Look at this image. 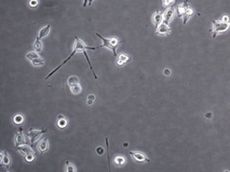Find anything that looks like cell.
Returning <instances> with one entry per match:
<instances>
[{"mask_svg": "<svg viewBox=\"0 0 230 172\" xmlns=\"http://www.w3.org/2000/svg\"><path fill=\"white\" fill-rule=\"evenodd\" d=\"M98 48H100V46H99V47H90V46H86V45L85 44V43H83V42L82 41V40L78 38V36H75V44H74V49H73V52L71 53V55H70V56H69V57L66 58V59H65V60H64V61H63V63H61V65H59V66H58L56 69H54V70H53L52 72H51L48 76H46V78H45V79H49L50 76H53V75H54L55 73H56L57 71H59L60 69L61 68V66H63V65H64L65 63H67V62L71 59V58L73 57V56H74V55H75L76 53H78V52H82V53H83V52H85V50H87V49H89V50H96V49H98Z\"/></svg>", "mask_w": 230, "mask_h": 172, "instance_id": "1", "label": "cell"}, {"mask_svg": "<svg viewBox=\"0 0 230 172\" xmlns=\"http://www.w3.org/2000/svg\"><path fill=\"white\" fill-rule=\"evenodd\" d=\"M96 35L98 38H100L103 41V45L100 47H105V48L110 49L113 52V56L116 57L117 56V48L119 45V39L117 38H105L104 36H102L99 33H96Z\"/></svg>", "mask_w": 230, "mask_h": 172, "instance_id": "2", "label": "cell"}, {"mask_svg": "<svg viewBox=\"0 0 230 172\" xmlns=\"http://www.w3.org/2000/svg\"><path fill=\"white\" fill-rule=\"evenodd\" d=\"M212 25L213 29L211 32L213 33V38H215L219 33L227 31V29L230 27V22H225L224 20H212Z\"/></svg>", "mask_w": 230, "mask_h": 172, "instance_id": "3", "label": "cell"}, {"mask_svg": "<svg viewBox=\"0 0 230 172\" xmlns=\"http://www.w3.org/2000/svg\"><path fill=\"white\" fill-rule=\"evenodd\" d=\"M67 83L69 85V88H70V90H71V92L74 95H78V94L81 93L82 86H81V84H80L79 79L77 78V76H70Z\"/></svg>", "mask_w": 230, "mask_h": 172, "instance_id": "4", "label": "cell"}, {"mask_svg": "<svg viewBox=\"0 0 230 172\" xmlns=\"http://www.w3.org/2000/svg\"><path fill=\"white\" fill-rule=\"evenodd\" d=\"M130 156L132 157V159L135 161V162L137 163H150L151 161H150L149 158H147L146 157V155H144L142 152H139V151H130Z\"/></svg>", "mask_w": 230, "mask_h": 172, "instance_id": "5", "label": "cell"}, {"mask_svg": "<svg viewBox=\"0 0 230 172\" xmlns=\"http://www.w3.org/2000/svg\"><path fill=\"white\" fill-rule=\"evenodd\" d=\"M46 130L45 129H41V130H36V129H30L28 132V136L30 138L31 144H33L36 141H38L39 137L41 136L43 133H45Z\"/></svg>", "mask_w": 230, "mask_h": 172, "instance_id": "6", "label": "cell"}, {"mask_svg": "<svg viewBox=\"0 0 230 172\" xmlns=\"http://www.w3.org/2000/svg\"><path fill=\"white\" fill-rule=\"evenodd\" d=\"M174 9L172 8V7H169L165 12H164V13H163V23H165V24H169V22L171 21V19L173 18V16H174Z\"/></svg>", "mask_w": 230, "mask_h": 172, "instance_id": "7", "label": "cell"}, {"mask_svg": "<svg viewBox=\"0 0 230 172\" xmlns=\"http://www.w3.org/2000/svg\"><path fill=\"white\" fill-rule=\"evenodd\" d=\"M171 29L165 23H161L159 26L156 28V34L157 35H169Z\"/></svg>", "mask_w": 230, "mask_h": 172, "instance_id": "8", "label": "cell"}, {"mask_svg": "<svg viewBox=\"0 0 230 172\" xmlns=\"http://www.w3.org/2000/svg\"><path fill=\"white\" fill-rule=\"evenodd\" d=\"M16 149L19 151L21 154H22L23 156H26L28 154H30V153H33L34 152V150H33L30 146L29 145H26V144H21V145H18L16 146Z\"/></svg>", "mask_w": 230, "mask_h": 172, "instance_id": "9", "label": "cell"}, {"mask_svg": "<svg viewBox=\"0 0 230 172\" xmlns=\"http://www.w3.org/2000/svg\"><path fill=\"white\" fill-rule=\"evenodd\" d=\"M25 144V138L23 135V130L22 128H19L18 129V132L16 135V146L21 145Z\"/></svg>", "mask_w": 230, "mask_h": 172, "instance_id": "10", "label": "cell"}, {"mask_svg": "<svg viewBox=\"0 0 230 172\" xmlns=\"http://www.w3.org/2000/svg\"><path fill=\"white\" fill-rule=\"evenodd\" d=\"M49 144H48V138H43L42 140L39 142V144L38 146V149L39 150L41 153H44L48 150Z\"/></svg>", "mask_w": 230, "mask_h": 172, "instance_id": "11", "label": "cell"}, {"mask_svg": "<svg viewBox=\"0 0 230 172\" xmlns=\"http://www.w3.org/2000/svg\"><path fill=\"white\" fill-rule=\"evenodd\" d=\"M189 8L188 6V0H186V1L184 3H182V4L178 5L177 8V16L179 17H182L183 16L184 13L186 12V10H187Z\"/></svg>", "mask_w": 230, "mask_h": 172, "instance_id": "12", "label": "cell"}, {"mask_svg": "<svg viewBox=\"0 0 230 172\" xmlns=\"http://www.w3.org/2000/svg\"><path fill=\"white\" fill-rule=\"evenodd\" d=\"M153 23L155 25V28H157L161 23H163V13H159L158 11H156L155 13L153 14Z\"/></svg>", "mask_w": 230, "mask_h": 172, "instance_id": "13", "label": "cell"}, {"mask_svg": "<svg viewBox=\"0 0 230 172\" xmlns=\"http://www.w3.org/2000/svg\"><path fill=\"white\" fill-rule=\"evenodd\" d=\"M67 125V120L65 119L63 115H59L58 116V120H57V126L60 129H63V128Z\"/></svg>", "mask_w": 230, "mask_h": 172, "instance_id": "14", "label": "cell"}, {"mask_svg": "<svg viewBox=\"0 0 230 172\" xmlns=\"http://www.w3.org/2000/svg\"><path fill=\"white\" fill-rule=\"evenodd\" d=\"M50 29H51V25H50V24L46 25L45 27H43V28L41 29V30L39 31V34H38V38H36V39H39V40H41V38H45V36L49 34Z\"/></svg>", "mask_w": 230, "mask_h": 172, "instance_id": "15", "label": "cell"}, {"mask_svg": "<svg viewBox=\"0 0 230 172\" xmlns=\"http://www.w3.org/2000/svg\"><path fill=\"white\" fill-rule=\"evenodd\" d=\"M11 163V159L9 155L7 154L5 151H2L1 153V164L5 166H9V164Z\"/></svg>", "mask_w": 230, "mask_h": 172, "instance_id": "16", "label": "cell"}, {"mask_svg": "<svg viewBox=\"0 0 230 172\" xmlns=\"http://www.w3.org/2000/svg\"><path fill=\"white\" fill-rule=\"evenodd\" d=\"M130 59V57L127 56V55L126 54H121L118 57V60H117V65H119V66H121V65H124L126 64L127 61H129Z\"/></svg>", "mask_w": 230, "mask_h": 172, "instance_id": "17", "label": "cell"}, {"mask_svg": "<svg viewBox=\"0 0 230 172\" xmlns=\"http://www.w3.org/2000/svg\"><path fill=\"white\" fill-rule=\"evenodd\" d=\"M193 13H194V11L192 10V8H189L186 10V12L184 13V14H183V24L185 25L186 23H187V21L189 20V18L190 17H192V16H193Z\"/></svg>", "mask_w": 230, "mask_h": 172, "instance_id": "18", "label": "cell"}, {"mask_svg": "<svg viewBox=\"0 0 230 172\" xmlns=\"http://www.w3.org/2000/svg\"><path fill=\"white\" fill-rule=\"evenodd\" d=\"M13 122L14 124H21L24 122V117L21 114H16L13 119Z\"/></svg>", "mask_w": 230, "mask_h": 172, "instance_id": "19", "label": "cell"}, {"mask_svg": "<svg viewBox=\"0 0 230 172\" xmlns=\"http://www.w3.org/2000/svg\"><path fill=\"white\" fill-rule=\"evenodd\" d=\"M32 64L34 66H42L44 64V59L41 57H38V58H35V59L32 60Z\"/></svg>", "mask_w": 230, "mask_h": 172, "instance_id": "20", "label": "cell"}, {"mask_svg": "<svg viewBox=\"0 0 230 172\" xmlns=\"http://www.w3.org/2000/svg\"><path fill=\"white\" fill-rule=\"evenodd\" d=\"M34 47H35V49H36V51L38 53H41V51H42V43H41V41L39 39H36V41H35V44H34Z\"/></svg>", "mask_w": 230, "mask_h": 172, "instance_id": "21", "label": "cell"}, {"mask_svg": "<svg viewBox=\"0 0 230 172\" xmlns=\"http://www.w3.org/2000/svg\"><path fill=\"white\" fill-rule=\"evenodd\" d=\"M26 57L28 58L29 60H33V59H35V58H38V57H39V55L38 54V52H30V53H28L27 55H26Z\"/></svg>", "mask_w": 230, "mask_h": 172, "instance_id": "22", "label": "cell"}, {"mask_svg": "<svg viewBox=\"0 0 230 172\" xmlns=\"http://www.w3.org/2000/svg\"><path fill=\"white\" fill-rule=\"evenodd\" d=\"M126 160L124 157H121V156H118L116 157V158H114V164H117V166H123L124 164H125Z\"/></svg>", "mask_w": 230, "mask_h": 172, "instance_id": "23", "label": "cell"}, {"mask_svg": "<svg viewBox=\"0 0 230 172\" xmlns=\"http://www.w3.org/2000/svg\"><path fill=\"white\" fill-rule=\"evenodd\" d=\"M24 158H25V161L26 162H28V163H32V162H34L35 161V152H33V153H30V154H28V155H26V156H24Z\"/></svg>", "mask_w": 230, "mask_h": 172, "instance_id": "24", "label": "cell"}, {"mask_svg": "<svg viewBox=\"0 0 230 172\" xmlns=\"http://www.w3.org/2000/svg\"><path fill=\"white\" fill-rule=\"evenodd\" d=\"M65 171H67V172H76L77 169H76V167L73 166V164H71L67 161V162H66V169H65Z\"/></svg>", "mask_w": 230, "mask_h": 172, "instance_id": "25", "label": "cell"}, {"mask_svg": "<svg viewBox=\"0 0 230 172\" xmlns=\"http://www.w3.org/2000/svg\"><path fill=\"white\" fill-rule=\"evenodd\" d=\"M174 3V0H162V5L165 8H169Z\"/></svg>", "mask_w": 230, "mask_h": 172, "instance_id": "26", "label": "cell"}, {"mask_svg": "<svg viewBox=\"0 0 230 172\" xmlns=\"http://www.w3.org/2000/svg\"><path fill=\"white\" fill-rule=\"evenodd\" d=\"M105 144H107V148H108V166H109V168H110V163H109V160H110V157H109V154H108L109 146H108V138H105Z\"/></svg>", "mask_w": 230, "mask_h": 172, "instance_id": "27", "label": "cell"}, {"mask_svg": "<svg viewBox=\"0 0 230 172\" xmlns=\"http://www.w3.org/2000/svg\"><path fill=\"white\" fill-rule=\"evenodd\" d=\"M38 4V0H31V1H30V5H31L32 7H36Z\"/></svg>", "mask_w": 230, "mask_h": 172, "instance_id": "28", "label": "cell"}, {"mask_svg": "<svg viewBox=\"0 0 230 172\" xmlns=\"http://www.w3.org/2000/svg\"><path fill=\"white\" fill-rule=\"evenodd\" d=\"M96 151H97V154L102 155V154H103V153H104V149L102 148V147H97Z\"/></svg>", "mask_w": 230, "mask_h": 172, "instance_id": "29", "label": "cell"}, {"mask_svg": "<svg viewBox=\"0 0 230 172\" xmlns=\"http://www.w3.org/2000/svg\"><path fill=\"white\" fill-rule=\"evenodd\" d=\"M87 100H90V101H93L95 100V96L94 95H88V97H87Z\"/></svg>", "mask_w": 230, "mask_h": 172, "instance_id": "30", "label": "cell"}, {"mask_svg": "<svg viewBox=\"0 0 230 172\" xmlns=\"http://www.w3.org/2000/svg\"><path fill=\"white\" fill-rule=\"evenodd\" d=\"M222 20H224V21H225V22H230V21H229V18H228V16H224V18H222Z\"/></svg>", "mask_w": 230, "mask_h": 172, "instance_id": "31", "label": "cell"}, {"mask_svg": "<svg viewBox=\"0 0 230 172\" xmlns=\"http://www.w3.org/2000/svg\"><path fill=\"white\" fill-rule=\"evenodd\" d=\"M88 2H89V0H85V2H83V8H85V7L87 6V4H88Z\"/></svg>", "mask_w": 230, "mask_h": 172, "instance_id": "32", "label": "cell"}, {"mask_svg": "<svg viewBox=\"0 0 230 172\" xmlns=\"http://www.w3.org/2000/svg\"><path fill=\"white\" fill-rule=\"evenodd\" d=\"M164 73H165V75H170V74H171V71L169 70V69H165Z\"/></svg>", "mask_w": 230, "mask_h": 172, "instance_id": "33", "label": "cell"}, {"mask_svg": "<svg viewBox=\"0 0 230 172\" xmlns=\"http://www.w3.org/2000/svg\"><path fill=\"white\" fill-rule=\"evenodd\" d=\"M93 101H90V100H88V101H87V104H88V105H91V104H92L93 103Z\"/></svg>", "mask_w": 230, "mask_h": 172, "instance_id": "34", "label": "cell"}, {"mask_svg": "<svg viewBox=\"0 0 230 172\" xmlns=\"http://www.w3.org/2000/svg\"><path fill=\"white\" fill-rule=\"evenodd\" d=\"M92 1H93V0H89V2H88V5H89V6L92 4Z\"/></svg>", "mask_w": 230, "mask_h": 172, "instance_id": "35", "label": "cell"}]
</instances>
